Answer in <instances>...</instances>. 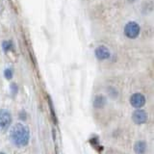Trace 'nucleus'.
I'll return each mask as SVG.
<instances>
[{
	"label": "nucleus",
	"instance_id": "1",
	"mask_svg": "<svg viewBox=\"0 0 154 154\" xmlns=\"http://www.w3.org/2000/svg\"><path fill=\"white\" fill-rule=\"evenodd\" d=\"M10 138L14 146L18 147H22L27 146L30 139V132L27 126L21 123L14 124L10 132Z\"/></svg>",
	"mask_w": 154,
	"mask_h": 154
},
{
	"label": "nucleus",
	"instance_id": "2",
	"mask_svg": "<svg viewBox=\"0 0 154 154\" xmlns=\"http://www.w3.org/2000/svg\"><path fill=\"white\" fill-rule=\"evenodd\" d=\"M12 116L8 110L2 109L0 110V132L6 131L11 125Z\"/></svg>",
	"mask_w": 154,
	"mask_h": 154
},
{
	"label": "nucleus",
	"instance_id": "3",
	"mask_svg": "<svg viewBox=\"0 0 154 154\" xmlns=\"http://www.w3.org/2000/svg\"><path fill=\"white\" fill-rule=\"evenodd\" d=\"M124 34L129 38H136L140 34V26L138 25V23L134 21L128 22L125 25Z\"/></svg>",
	"mask_w": 154,
	"mask_h": 154
},
{
	"label": "nucleus",
	"instance_id": "4",
	"mask_svg": "<svg viewBox=\"0 0 154 154\" xmlns=\"http://www.w3.org/2000/svg\"><path fill=\"white\" fill-rule=\"evenodd\" d=\"M130 103H131V105L134 108L140 109L144 105V103H146V98H144V96L142 94H139V93L134 94H132L131 98H130Z\"/></svg>",
	"mask_w": 154,
	"mask_h": 154
},
{
	"label": "nucleus",
	"instance_id": "5",
	"mask_svg": "<svg viewBox=\"0 0 154 154\" xmlns=\"http://www.w3.org/2000/svg\"><path fill=\"white\" fill-rule=\"evenodd\" d=\"M133 122L137 124H143L147 120V115L143 110H136L132 116Z\"/></svg>",
	"mask_w": 154,
	"mask_h": 154
},
{
	"label": "nucleus",
	"instance_id": "6",
	"mask_svg": "<svg viewBox=\"0 0 154 154\" xmlns=\"http://www.w3.org/2000/svg\"><path fill=\"white\" fill-rule=\"evenodd\" d=\"M95 56L98 60H107L110 58V50L104 45H100L95 49Z\"/></svg>",
	"mask_w": 154,
	"mask_h": 154
},
{
	"label": "nucleus",
	"instance_id": "7",
	"mask_svg": "<svg viewBox=\"0 0 154 154\" xmlns=\"http://www.w3.org/2000/svg\"><path fill=\"white\" fill-rule=\"evenodd\" d=\"M146 144L144 142H138L134 146V150L137 154H143L146 152Z\"/></svg>",
	"mask_w": 154,
	"mask_h": 154
},
{
	"label": "nucleus",
	"instance_id": "8",
	"mask_svg": "<svg viewBox=\"0 0 154 154\" xmlns=\"http://www.w3.org/2000/svg\"><path fill=\"white\" fill-rule=\"evenodd\" d=\"M94 106L97 108L102 107V106L105 104V99L103 96H96L95 99H94Z\"/></svg>",
	"mask_w": 154,
	"mask_h": 154
},
{
	"label": "nucleus",
	"instance_id": "9",
	"mask_svg": "<svg viewBox=\"0 0 154 154\" xmlns=\"http://www.w3.org/2000/svg\"><path fill=\"white\" fill-rule=\"evenodd\" d=\"M2 47H3V50L5 52H8V51H10L13 48V43H12V42H9V41L3 42Z\"/></svg>",
	"mask_w": 154,
	"mask_h": 154
},
{
	"label": "nucleus",
	"instance_id": "10",
	"mask_svg": "<svg viewBox=\"0 0 154 154\" xmlns=\"http://www.w3.org/2000/svg\"><path fill=\"white\" fill-rule=\"evenodd\" d=\"M4 76L6 77V79H11L13 77V70L11 69H7L4 71Z\"/></svg>",
	"mask_w": 154,
	"mask_h": 154
},
{
	"label": "nucleus",
	"instance_id": "11",
	"mask_svg": "<svg viewBox=\"0 0 154 154\" xmlns=\"http://www.w3.org/2000/svg\"><path fill=\"white\" fill-rule=\"evenodd\" d=\"M0 154H4V153H2V152H0Z\"/></svg>",
	"mask_w": 154,
	"mask_h": 154
}]
</instances>
